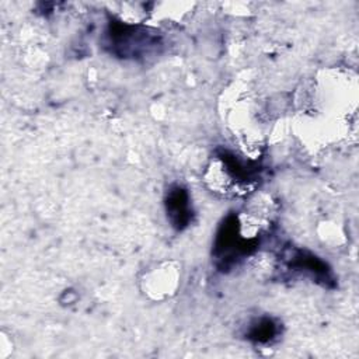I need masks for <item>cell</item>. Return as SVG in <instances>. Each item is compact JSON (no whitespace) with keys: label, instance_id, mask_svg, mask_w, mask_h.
<instances>
[{"label":"cell","instance_id":"6da1fadb","mask_svg":"<svg viewBox=\"0 0 359 359\" xmlns=\"http://www.w3.org/2000/svg\"><path fill=\"white\" fill-rule=\"evenodd\" d=\"M105 49L122 59H146L158 53L160 36L147 27L111 18L104 34Z\"/></svg>","mask_w":359,"mask_h":359},{"label":"cell","instance_id":"7a4b0ae2","mask_svg":"<svg viewBox=\"0 0 359 359\" xmlns=\"http://www.w3.org/2000/svg\"><path fill=\"white\" fill-rule=\"evenodd\" d=\"M259 236H247L243 230L240 216L227 215L217 227L215 234L212 257L222 271H229L241 259L250 257L258 250Z\"/></svg>","mask_w":359,"mask_h":359},{"label":"cell","instance_id":"3957f363","mask_svg":"<svg viewBox=\"0 0 359 359\" xmlns=\"http://www.w3.org/2000/svg\"><path fill=\"white\" fill-rule=\"evenodd\" d=\"M216 160L220 164L224 178L237 187H251L259 180V165L255 161L243 158L236 153L224 149L216 153Z\"/></svg>","mask_w":359,"mask_h":359},{"label":"cell","instance_id":"277c9868","mask_svg":"<svg viewBox=\"0 0 359 359\" xmlns=\"http://www.w3.org/2000/svg\"><path fill=\"white\" fill-rule=\"evenodd\" d=\"M164 209L170 224L178 230H185L194 220V208L189 191L181 184L168 187L164 196Z\"/></svg>","mask_w":359,"mask_h":359},{"label":"cell","instance_id":"5b68a950","mask_svg":"<svg viewBox=\"0 0 359 359\" xmlns=\"http://www.w3.org/2000/svg\"><path fill=\"white\" fill-rule=\"evenodd\" d=\"M287 268L310 276L324 287H332L335 285V276L330 265L307 250H293L287 259Z\"/></svg>","mask_w":359,"mask_h":359},{"label":"cell","instance_id":"8992f818","mask_svg":"<svg viewBox=\"0 0 359 359\" xmlns=\"http://www.w3.org/2000/svg\"><path fill=\"white\" fill-rule=\"evenodd\" d=\"M282 334V324L272 316H261L250 321L245 338L257 345H269Z\"/></svg>","mask_w":359,"mask_h":359}]
</instances>
